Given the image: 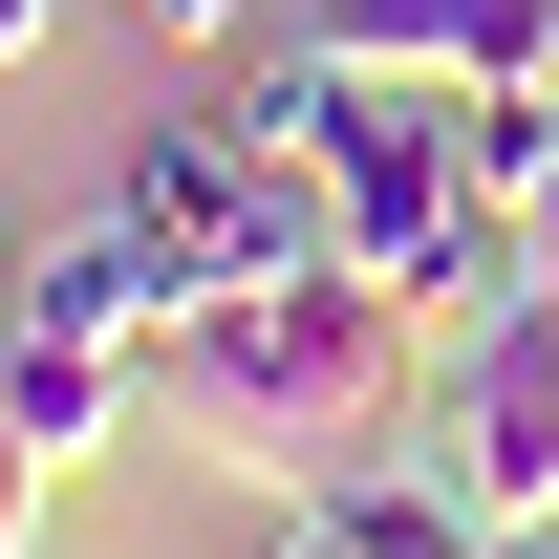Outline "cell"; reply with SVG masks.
<instances>
[{
	"mask_svg": "<svg viewBox=\"0 0 559 559\" xmlns=\"http://www.w3.org/2000/svg\"><path fill=\"white\" fill-rule=\"evenodd\" d=\"M430 495H452L474 538L559 559V280L516 301V323H474V345H452V409H430Z\"/></svg>",
	"mask_w": 559,
	"mask_h": 559,
	"instance_id": "2",
	"label": "cell"
},
{
	"mask_svg": "<svg viewBox=\"0 0 559 559\" xmlns=\"http://www.w3.org/2000/svg\"><path fill=\"white\" fill-rule=\"evenodd\" d=\"M130 22H151V44H237V0H130Z\"/></svg>",
	"mask_w": 559,
	"mask_h": 559,
	"instance_id": "9",
	"label": "cell"
},
{
	"mask_svg": "<svg viewBox=\"0 0 559 559\" xmlns=\"http://www.w3.org/2000/svg\"><path fill=\"white\" fill-rule=\"evenodd\" d=\"M22 259H44V237H22V194H0V280H22Z\"/></svg>",
	"mask_w": 559,
	"mask_h": 559,
	"instance_id": "11",
	"label": "cell"
},
{
	"mask_svg": "<svg viewBox=\"0 0 559 559\" xmlns=\"http://www.w3.org/2000/svg\"><path fill=\"white\" fill-rule=\"evenodd\" d=\"M0 301H22V323H86V345H173V237L108 194V215H66L44 259L0 280Z\"/></svg>",
	"mask_w": 559,
	"mask_h": 559,
	"instance_id": "5",
	"label": "cell"
},
{
	"mask_svg": "<svg viewBox=\"0 0 559 559\" xmlns=\"http://www.w3.org/2000/svg\"><path fill=\"white\" fill-rule=\"evenodd\" d=\"M44 44H66V0H0V66H44Z\"/></svg>",
	"mask_w": 559,
	"mask_h": 559,
	"instance_id": "10",
	"label": "cell"
},
{
	"mask_svg": "<svg viewBox=\"0 0 559 559\" xmlns=\"http://www.w3.org/2000/svg\"><path fill=\"white\" fill-rule=\"evenodd\" d=\"M409 301L366 259H280V280H237V301H173V345H151V409H194L237 474H280V495H323L388 430V388H409Z\"/></svg>",
	"mask_w": 559,
	"mask_h": 559,
	"instance_id": "1",
	"label": "cell"
},
{
	"mask_svg": "<svg viewBox=\"0 0 559 559\" xmlns=\"http://www.w3.org/2000/svg\"><path fill=\"white\" fill-rule=\"evenodd\" d=\"M0 409L44 430V474H86V452L151 409V345H86V323H22V301H0Z\"/></svg>",
	"mask_w": 559,
	"mask_h": 559,
	"instance_id": "6",
	"label": "cell"
},
{
	"mask_svg": "<svg viewBox=\"0 0 559 559\" xmlns=\"http://www.w3.org/2000/svg\"><path fill=\"white\" fill-rule=\"evenodd\" d=\"M280 559H516V538H474L430 474H323L301 516H280Z\"/></svg>",
	"mask_w": 559,
	"mask_h": 559,
	"instance_id": "7",
	"label": "cell"
},
{
	"mask_svg": "<svg viewBox=\"0 0 559 559\" xmlns=\"http://www.w3.org/2000/svg\"><path fill=\"white\" fill-rule=\"evenodd\" d=\"M452 173H474L495 215L559 194V86H452Z\"/></svg>",
	"mask_w": 559,
	"mask_h": 559,
	"instance_id": "8",
	"label": "cell"
},
{
	"mask_svg": "<svg viewBox=\"0 0 559 559\" xmlns=\"http://www.w3.org/2000/svg\"><path fill=\"white\" fill-rule=\"evenodd\" d=\"M130 215L173 237V301H237V280L323 259V194L280 173L237 108H173V130H130Z\"/></svg>",
	"mask_w": 559,
	"mask_h": 559,
	"instance_id": "3",
	"label": "cell"
},
{
	"mask_svg": "<svg viewBox=\"0 0 559 559\" xmlns=\"http://www.w3.org/2000/svg\"><path fill=\"white\" fill-rule=\"evenodd\" d=\"M301 44H345L388 86H559V0H323Z\"/></svg>",
	"mask_w": 559,
	"mask_h": 559,
	"instance_id": "4",
	"label": "cell"
}]
</instances>
